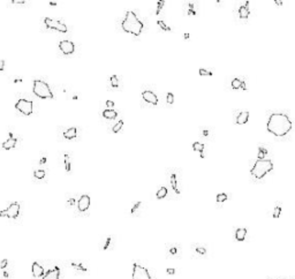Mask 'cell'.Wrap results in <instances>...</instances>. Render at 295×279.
Here are the masks:
<instances>
[{"instance_id":"cell-1","label":"cell","mask_w":295,"mask_h":279,"mask_svg":"<svg viewBox=\"0 0 295 279\" xmlns=\"http://www.w3.org/2000/svg\"><path fill=\"white\" fill-rule=\"evenodd\" d=\"M266 128L274 136L281 137V136L287 135L288 133L291 132L293 128V124L287 114L280 113V112H274L270 115V118L267 120Z\"/></svg>"},{"instance_id":"cell-8","label":"cell","mask_w":295,"mask_h":279,"mask_svg":"<svg viewBox=\"0 0 295 279\" xmlns=\"http://www.w3.org/2000/svg\"><path fill=\"white\" fill-rule=\"evenodd\" d=\"M18 213H20V203L13 202L9 204V207L6 210L0 211V217H7V218L14 219L18 217Z\"/></svg>"},{"instance_id":"cell-10","label":"cell","mask_w":295,"mask_h":279,"mask_svg":"<svg viewBox=\"0 0 295 279\" xmlns=\"http://www.w3.org/2000/svg\"><path fill=\"white\" fill-rule=\"evenodd\" d=\"M76 205H77V210H78V211H81V212L87 211V210L89 209V207H90V196H89V195H87V194L82 195V196L78 198Z\"/></svg>"},{"instance_id":"cell-27","label":"cell","mask_w":295,"mask_h":279,"mask_svg":"<svg viewBox=\"0 0 295 279\" xmlns=\"http://www.w3.org/2000/svg\"><path fill=\"white\" fill-rule=\"evenodd\" d=\"M192 149L195 151H197V152H201V154H202L203 150H204V144L201 143V142H195V143H192Z\"/></svg>"},{"instance_id":"cell-23","label":"cell","mask_w":295,"mask_h":279,"mask_svg":"<svg viewBox=\"0 0 295 279\" xmlns=\"http://www.w3.org/2000/svg\"><path fill=\"white\" fill-rule=\"evenodd\" d=\"M167 193H168V190H167L166 187H161V188H159L158 192H157L156 197L157 198H159V200H161V198H164V197H166Z\"/></svg>"},{"instance_id":"cell-18","label":"cell","mask_w":295,"mask_h":279,"mask_svg":"<svg viewBox=\"0 0 295 279\" xmlns=\"http://www.w3.org/2000/svg\"><path fill=\"white\" fill-rule=\"evenodd\" d=\"M249 3H245V5H242L241 7L239 8V15L241 18H248L249 14H250V11H249Z\"/></svg>"},{"instance_id":"cell-34","label":"cell","mask_w":295,"mask_h":279,"mask_svg":"<svg viewBox=\"0 0 295 279\" xmlns=\"http://www.w3.org/2000/svg\"><path fill=\"white\" fill-rule=\"evenodd\" d=\"M111 86L113 87V88H118L119 87V79H118L117 76L115 75H113V76H111Z\"/></svg>"},{"instance_id":"cell-47","label":"cell","mask_w":295,"mask_h":279,"mask_svg":"<svg viewBox=\"0 0 295 279\" xmlns=\"http://www.w3.org/2000/svg\"><path fill=\"white\" fill-rule=\"evenodd\" d=\"M274 4L278 5V6H281V5H282V1H280V0H274Z\"/></svg>"},{"instance_id":"cell-15","label":"cell","mask_w":295,"mask_h":279,"mask_svg":"<svg viewBox=\"0 0 295 279\" xmlns=\"http://www.w3.org/2000/svg\"><path fill=\"white\" fill-rule=\"evenodd\" d=\"M248 120H249V112L242 111L236 115L235 122H236V125H245V124L248 122Z\"/></svg>"},{"instance_id":"cell-24","label":"cell","mask_w":295,"mask_h":279,"mask_svg":"<svg viewBox=\"0 0 295 279\" xmlns=\"http://www.w3.org/2000/svg\"><path fill=\"white\" fill-rule=\"evenodd\" d=\"M267 155V149L264 147H258V155L257 158L258 159H265V156Z\"/></svg>"},{"instance_id":"cell-31","label":"cell","mask_w":295,"mask_h":279,"mask_svg":"<svg viewBox=\"0 0 295 279\" xmlns=\"http://www.w3.org/2000/svg\"><path fill=\"white\" fill-rule=\"evenodd\" d=\"M157 23H158V25H159L160 28L163 29L164 31H171V30H172L171 27H168V25H167L164 21H161V20H158V21H157Z\"/></svg>"},{"instance_id":"cell-40","label":"cell","mask_w":295,"mask_h":279,"mask_svg":"<svg viewBox=\"0 0 295 279\" xmlns=\"http://www.w3.org/2000/svg\"><path fill=\"white\" fill-rule=\"evenodd\" d=\"M170 253H171L172 255H176L178 254V248L175 247V246H172V247L170 248Z\"/></svg>"},{"instance_id":"cell-38","label":"cell","mask_w":295,"mask_h":279,"mask_svg":"<svg viewBox=\"0 0 295 279\" xmlns=\"http://www.w3.org/2000/svg\"><path fill=\"white\" fill-rule=\"evenodd\" d=\"M164 4H165V1H158V3H157V9H156L157 14H159V13H160L161 8L164 7Z\"/></svg>"},{"instance_id":"cell-3","label":"cell","mask_w":295,"mask_h":279,"mask_svg":"<svg viewBox=\"0 0 295 279\" xmlns=\"http://www.w3.org/2000/svg\"><path fill=\"white\" fill-rule=\"evenodd\" d=\"M272 170H273V163L270 159H257V161L250 170V174L254 179L260 180Z\"/></svg>"},{"instance_id":"cell-32","label":"cell","mask_w":295,"mask_h":279,"mask_svg":"<svg viewBox=\"0 0 295 279\" xmlns=\"http://www.w3.org/2000/svg\"><path fill=\"white\" fill-rule=\"evenodd\" d=\"M71 266L75 269V270H78V271H83V272H86V271H88V269L86 268V266H83L82 264H77V263H71Z\"/></svg>"},{"instance_id":"cell-49","label":"cell","mask_w":295,"mask_h":279,"mask_svg":"<svg viewBox=\"0 0 295 279\" xmlns=\"http://www.w3.org/2000/svg\"><path fill=\"white\" fill-rule=\"evenodd\" d=\"M185 38H189V34H185Z\"/></svg>"},{"instance_id":"cell-30","label":"cell","mask_w":295,"mask_h":279,"mask_svg":"<svg viewBox=\"0 0 295 279\" xmlns=\"http://www.w3.org/2000/svg\"><path fill=\"white\" fill-rule=\"evenodd\" d=\"M122 126H124V121L122 120H119V121L115 124V125L112 127V130H113V133H118L120 132L121 128H122Z\"/></svg>"},{"instance_id":"cell-41","label":"cell","mask_w":295,"mask_h":279,"mask_svg":"<svg viewBox=\"0 0 295 279\" xmlns=\"http://www.w3.org/2000/svg\"><path fill=\"white\" fill-rule=\"evenodd\" d=\"M6 266H7V260H3L1 261V263H0V269H6Z\"/></svg>"},{"instance_id":"cell-46","label":"cell","mask_w":295,"mask_h":279,"mask_svg":"<svg viewBox=\"0 0 295 279\" xmlns=\"http://www.w3.org/2000/svg\"><path fill=\"white\" fill-rule=\"evenodd\" d=\"M74 203H75L74 198H69V200H68V205H71H71H73Z\"/></svg>"},{"instance_id":"cell-42","label":"cell","mask_w":295,"mask_h":279,"mask_svg":"<svg viewBox=\"0 0 295 279\" xmlns=\"http://www.w3.org/2000/svg\"><path fill=\"white\" fill-rule=\"evenodd\" d=\"M106 105L110 108H112L114 106V102H112V100H106Z\"/></svg>"},{"instance_id":"cell-39","label":"cell","mask_w":295,"mask_h":279,"mask_svg":"<svg viewBox=\"0 0 295 279\" xmlns=\"http://www.w3.org/2000/svg\"><path fill=\"white\" fill-rule=\"evenodd\" d=\"M196 251H197L198 254H201V255H204L206 253L205 248H202V247H197V248H196Z\"/></svg>"},{"instance_id":"cell-5","label":"cell","mask_w":295,"mask_h":279,"mask_svg":"<svg viewBox=\"0 0 295 279\" xmlns=\"http://www.w3.org/2000/svg\"><path fill=\"white\" fill-rule=\"evenodd\" d=\"M15 108L18 112H21L23 115H30L34 112V103L31 100L24 99V98H20L15 104Z\"/></svg>"},{"instance_id":"cell-7","label":"cell","mask_w":295,"mask_h":279,"mask_svg":"<svg viewBox=\"0 0 295 279\" xmlns=\"http://www.w3.org/2000/svg\"><path fill=\"white\" fill-rule=\"evenodd\" d=\"M132 279H152L148 269L140 265L139 263H134L133 265V277Z\"/></svg>"},{"instance_id":"cell-33","label":"cell","mask_w":295,"mask_h":279,"mask_svg":"<svg viewBox=\"0 0 295 279\" xmlns=\"http://www.w3.org/2000/svg\"><path fill=\"white\" fill-rule=\"evenodd\" d=\"M142 205H143V203L142 202H136L135 204H134V207L132 208V213L134 215V213H136V212L139 211L140 209L142 208Z\"/></svg>"},{"instance_id":"cell-25","label":"cell","mask_w":295,"mask_h":279,"mask_svg":"<svg viewBox=\"0 0 295 279\" xmlns=\"http://www.w3.org/2000/svg\"><path fill=\"white\" fill-rule=\"evenodd\" d=\"M45 174H46V173H45L44 170H35V171H34V176L38 180L44 179V178H45Z\"/></svg>"},{"instance_id":"cell-12","label":"cell","mask_w":295,"mask_h":279,"mask_svg":"<svg viewBox=\"0 0 295 279\" xmlns=\"http://www.w3.org/2000/svg\"><path fill=\"white\" fill-rule=\"evenodd\" d=\"M170 185H171L172 189L174 190L176 194H180V189H179V180H178V173L174 171H172L170 173Z\"/></svg>"},{"instance_id":"cell-20","label":"cell","mask_w":295,"mask_h":279,"mask_svg":"<svg viewBox=\"0 0 295 279\" xmlns=\"http://www.w3.org/2000/svg\"><path fill=\"white\" fill-rule=\"evenodd\" d=\"M64 164H65V170L69 173L71 171V157L68 152L64 154Z\"/></svg>"},{"instance_id":"cell-26","label":"cell","mask_w":295,"mask_h":279,"mask_svg":"<svg viewBox=\"0 0 295 279\" xmlns=\"http://www.w3.org/2000/svg\"><path fill=\"white\" fill-rule=\"evenodd\" d=\"M111 248H113V238H112V236H108L106 239V241H105V245H104L103 249L104 250H107V249H111Z\"/></svg>"},{"instance_id":"cell-9","label":"cell","mask_w":295,"mask_h":279,"mask_svg":"<svg viewBox=\"0 0 295 279\" xmlns=\"http://www.w3.org/2000/svg\"><path fill=\"white\" fill-rule=\"evenodd\" d=\"M59 50L61 51V53L65 55H69L73 54L75 51V44L71 40H61L59 43Z\"/></svg>"},{"instance_id":"cell-2","label":"cell","mask_w":295,"mask_h":279,"mask_svg":"<svg viewBox=\"0 0 295 279\" xmlns=\"http://www.w3.org/2000/svg\"><path fill=\"white\" fill-rule=\"evenodd\" d=\"M121 27L124 30V32H128L130 35L134 36H140L141 32L143 31L144 24L143 22L137 18V15L135 14V12L128 11L126 13V16L121 22Z\"/></svg>"},{"instance_id":"cell-16","label":"cell","mask_w":295,"mask_h":279,"mask_svg":"<svg viewBox=\"0 0 295 279\" xmlns=\"http://www.w3.org/2000/svg\"><path fill=\"white\" fill-rule=\"evenodd\" d=\"M60 278V269L55 266L52 270H49L47 273L43 277V279H59Z\"/></svg>"},{"instance_id":"cell-37","label":"cell","mask_w":295,"mask_h":279,"mask_svg":"<svg viewBox=\"0 0 295 279\" xmlns=\"http://www.w3.org/2000/svg\"><path fill=\"white\" fill-rule=\"evenodd\" d=\"M281 213V208L280 207H276L273 211V218H279V216Z\"/></svg>"},{"instance_id":"cell-43","label":"cell","mask_w":295,"mask_h":279,"mask_svg":"<svg viewBox=\"0 0 295 279\" xmlns=\"http://www.w3.org/2000/svg\"><path fill=\"white\" fill-rule=\"evenodd\" d=\"M5 68V60H0V72L4 71Z\"/></svg>"},{"instance_id":"cell-4","label":"cell","mask_w":295,"mask_h":279,"mask_svg":"<svg viewBox=\"0 0 295 279\" xmlns=\"http://www.w3.org/2000/svg\"><path fill=\"white\" fill-rule=\"evenodd\" d=\"M32 92L35 93L37 97L43 98V99H49V98L53 99L54 98L52 89H51L50 86H49L45 81H43V80H38V79L34 80V82H32Z\"/></svg>"},{"instance_id":"cell-17","label":"cell","mask_w":295,"mask_h":279,"mask_svg":"<svg viewBox=\"0 0 295 279\" xmlns=\"http://www.w3.org/2000/svg\"><path fill=\"white\" fill-rule=\"evenodd\" d=\"M64 136L65 139L67 140H74L77 136V128L76 127H71V128L66 129L64 133Z\"/></svg>"},{"instance_id":"cell-11","label":"cell","mask_w":295,"mask_h":279,"mask_svg":"<svg viewBox=\"0 0 295 279\" xmlns=\"http://www.w3.org/2000/svg\"><path fill=\"white\" fill-rule=\"evenodd\" d=\"M142 98L145 100L146 103L157 105L158 104V97L152 90H143L142 91Z\"/></svg>"},{"instance_id":"cell-14","label":"cell","mask_w":295,"mask_h":279,"mask_svg":"<svg viewBox=\"0 0 295 279\" xmlns=\"http://www.w3.org/2000/svg\"><path fill=\"white\" fill-rule=\"evenodd\" d=\"M31 271H32V276L36 277V278L44 277V268L39 264V263H37V262H34V263H32Z\"/></svg>"},{"instance_id":"cell-6","label":"cell","mask_w":295,"mask_h":279,"mask_svg":"<svg viewBox=\"0 0 295 279\" xmlns=\"http://www.w3.org/2000/svg\"><path fill=\"white\" fill-rule=\"evenodd\" d=\"M44 24L46 25L49 29H51V30H57V31H59V32L68 31L67 25L65 24V23H62V22L58 21V20H54V18H44Z\"/></svg>"},{"instance_id":"cell-44","label":"cell","mask_w":295,"mask_h":279,"mask_svg":"<svg viewBox=\"0 0 295 279\" xmlns=\"http://www.w3.org/2000/svg\"><path fill=\"white\" fill-rule=\"evenodd\" d=\"M167 273H168V275H174L175 270L174 269H167Z\"/></svg>"},{"instance_id":"cell-21","label":"cell","mask_w":295,"mask_h":279,"mask_svg":"<svg viewBox=\"0 0 295 279\" xmlns=\"http://www.w3.org/2000/svg\"><path fill=\"white\" fill-rule=\"evenodd\" d=\"M245 235H247V229H245V227L238 229H236V232H235V239L238 240V241H243L245 238Z\"/></svg>"},{"instance_id":"cell-36","label":"cell","mask_w":295,"mask_h":279,"mask_svg":"<svg viewBox=\"0 0 295 279\" xmlns=\"http://www.w3.org/2000/svg\"><path fill=\"white\" fill-rule=\"evenodd\" d=\"M166 102H167V104H170V105L174 103V95H173L172 92H167Z\"/></svg>"},{"instance_id":"cell-22","label":"cell","mask_w":295,"mask_h":279,"mask_svg":"<svg viewBox=\"0 0 295 279\" xmlns=\"http://www.w3.org/2000/svg\"><path fill=\"white\" fill-rule=\"evenodd\" d=\"M187 14L188 15L197 14V6L195 4H187Z\"/></svg>"},{"instance_id":"cell-19","label":"cell","mask_w":295,"mask_h":279,"mask_svg":"<svg viewBox=\"0 0 295 279\" xmlns=\"http://www.w3.org/2000/svg\"><path fill=\"white\" fill-rule=\"evenodd\" d=\"M103 117L105 119H108V120H112V119H115L118 117V112L113 108H106L103 111Z\"/></svg>"},{"instance_id":"cell-35","label":"cell","mask_w":295,"mask_h":279,"mask_svg":"<svg viewBox=\"0 0 295 279\" xmlns=\"http://www.w3.org/2000/svg\"><path fill=\"white\" fill-rule=\"evenodd\" d=\"M226 200H227V194L221 193V194H218V195H217V202H218V203L225 202Z\"/></svg>"},{"instance_id":"cell-48","label":"cell","mask_w":295,"mask_h":279,"mask_svg":"<svg viewBox=\"0 0 295 279\" xmlns=\"http://www.w3.org/2000/svg\"><path fill=\"white\" fill-rule=\"evenodd\" d=\"M203 133H204V134H203L204 136H208V135H209V132H208L206 129H204V130H203Z\"/></svg>"},{"instance_id":"cell-45","label":"cell","mask_w":295,"mask_h":279,"mask_svg":"<svg viewBox=\"0 0 295 279\" xmlns=\"http://www.w3.org/2000/svg\"><path fill=\"white\" fill-rule=\"evenodd\" d=\"M241 89L242 90H247V84H245V81H242V82H241Z\"/></svg>"},{"instance_id":"cell-13","label":"cell","mask_w":295,"mask_h":279,"mask_svg":"<svg viewBox=\"0 0 295 279\" xmlns=\"http://www.w3.org/2000/svg\"><path fill=\"white\" fill-rule=\"evenodd\" d=\"M16 143H18V140H16V137L14 136V134H13V133H9L8 139L3 143V148H4L5 150H11V149L15 148Z\"/></svg>"},{"instance_id":"cell-28","label":"cell","mask_w":295,"mask_h":279,"mask_svg":"<svg viewBox=\"0 0 295 279\" xmlns=\"http://www.w3.org/2000/svg\"><path fill=\"white\" fill-rule=\"evenodd\" d=\"M199 75L201 76H212L213 75V72L211 69H205V68H201L198 71Z\"/></svg>"},{"instance_id":"cell-29","label":"cell","mask_w":295,"mask_h":279,"mask_svg":"<svg viewBox=\"0 0 295 279\" xmlns=\"http://www.w3.org/2000/svg\"><path fill=\"white\" fill-rule=\"evenodd\" d=\"M241 82H242V80H240V79L232 80V82H231L232 88H233V89H241Z\"/></svg>"}]
</instances>
